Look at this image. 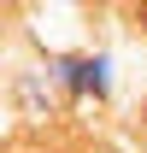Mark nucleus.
<instances>
[{
  "mask_svg": "<svg viewBox=\"0 0 147 153\" xmlns=\"http://www.w3.org/2000/svg\"><path fill=\"white\" fill-rule=\"evenodd\" d=\"M135 18H141V30H147V0H141V12H135Z\"/></svg>",
  "mask_w": 147,
  "mask_h": 153,
  "instance_id": "nucleus-1",
  "label": "nucleus"
}]
</instances>
